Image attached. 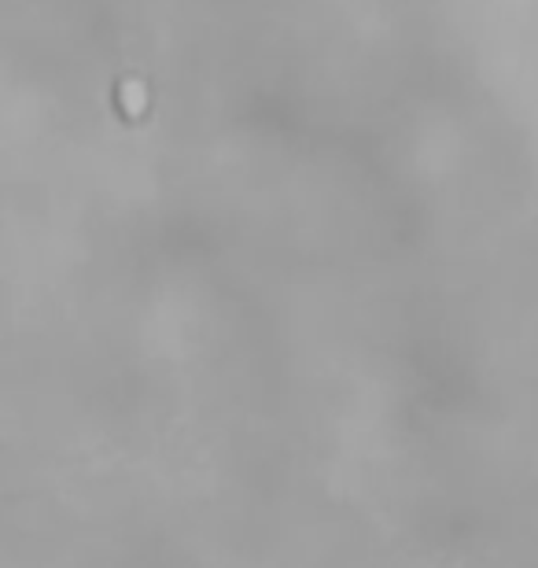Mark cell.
<instances>
[{"label":"cell","instance_id":"1","mask_svg":"<svg viewBox=\"0 0 538 568\" xmlns=\"http://www.w3.org/2000/svg\"><path fill=\"white\" fill-rule=\"evenodd\" d=\"M122 107H126V114H133V118L147 107V93H144L140 81H126V85H122Z\"/></svg>","mask_w":538,"mask_h":568}]
</instances>
